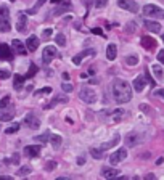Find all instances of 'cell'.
I'll return each mask as SVG.
<instances>
[{
	"mask_svg": "<svg viewBox=\"0 0 164 180\" xmlns=\"http://www.w3.org/2000/svg\"><path fill=\"white\" fill-rule=\"evenodd\" d=\"M113 97L118 103H127L132 100V87L129 82L122 81V79H114L113 81Z\"/></svg>",
	"mask_w": 164,
	"mask_h": 180,
	"instance_id": "1",
	"label": "cell"
},
{
	"mask_svg": "<svg viewBox=\"0 0 164 180\" xmlns=\"http://www.w3.org/2000/svg\"><path fill=\"white\" fill-rule=\"evenodd\" d=\"M11 29L10 24V11L6 5H0V32H8Z\"/></svg>",
	"mask_w": 164,
	"mask_h": 180,
	"instance_id": "2",
	"label": "cell"
},
{
	"mask_svg": "<svg viewBox=\"0 0 164 180\" xmlns=\"http://www.w3.org/2000/svg\"><path fill=\"white\" fill-rule=\"evenodd\" d=\"M79 98L87 105H94V103H97V92L90 87H84L79 92Z\"/></svg>",
	"mask_w": 164,
	"mask_h": 180,
	"instance_id": "3",
	"label": "cell"
},
{
	"mask_svg": "<svg viewBox=\"0 0 164 180\" xmlns=\"http://www.w3.org/2000/svg\"><path fill=\"white\" fill-rule=\"evenodd\" d=\"M143 15L148 18H154V19H164V11L156 5H145L143 6Z\"/></svg>",
	"mask_w": 164,
	"mask_h": 180,
	"instance_id": "4",
	"label": "cell"
},
{
	"mask_svg": "<svg viewBox=\"0 0 164 180\" xmlns=\"http://www.w3.org/2000/svg\"><path fill=\"white\" fill-rule=\"evenodd\" d=\"M118 5L122 10L130 11V13H137L138 11V3L134 2V0H118Z\"/></svg>",
	"mask_w": 164,
	"mask_h": 180,
	"instance_id": "5",
	"label": "cell"
},
{
	"mask_svg": "<svg viewBox=\"0 0 164 180\" xmlns=\"http://www.w3.org/2000/svg\"><path fill=\"white\" fill-rule=\"evenodd\" d=\"M56 56V48L52 47V45H47L44 50H42V60H44L45 64L52 63V60Z\"/></svg>",
	"mask_w": 164,
	"mask_h": 180,
	"instance_id": "6",
	"label": "cell"
},
{
	"mask_svg": "<svg viewBox=\"0 0 164 180\" xmlns=\"http://www.w3.org/2000/svg\"><path fill=\"white\" fill-rule=\"evenodd\" d=\"M126 158H127V150H126V148H119V150L114 151V153H111L110 162H111V164H118V162H121V161H124Z\"/></svg>",
	"mask_w": 164,
	"mask_h": 180,
	"instance_id": "7",
	"label": "cell"
},
{
	"mask_svg": "<svg viewBox=\"0 0 164 180\" xmlns=\"http://www.w3.org/2000/svg\"><path fill=\"white\" fill-rule=\"evenodd\" d=\"M24 124H26V127H29V129H32V130H35V129L40 127V119L35 116V114H26Z\"/></svg>",
	"mask_w": 164,
	"mask_h": 180,
	"instance_id": "8",
	"label": "cell"
},
{
	"mask_svg": "<svg viewBox=\"0 0 164 180\" xmlns=\"http://www.w3.org/2000/svg\"><path fill=\"white\" fill-rule=\"evenodd\" d=\"M145 87H146V77L145 76H138V77H135V81H134V84H132V89L135 90V92H143L145 90Z\"/></svg>",
	"mask_w": 164,
	"mask_h": 180,
	"instance_id": "9",
	"label": "cell"
},
{
	"mask_svg": "<svg viewBox=\"0 0 164 180\" xmlns=\"http://www.w3.org/2000/svg\"><path fill=\"white\" fill-rule=\"evenodd\" d=\"M13 58V48L6 44H0V60H11Z\"/></svg>",
	"mask_w": 164,
	"mask_h": 180,
	"instance_id": "10",
	"label": "cell"
},
{
	"mask_svg": "<svg viewBox=\"0 0 164 180\" xmlns=\"http://www.w3.org/2000/svg\"><path fill=\"white\" fill-rule=\"evenodd\" d=\"M142 142V137L138 135V134H127L126 135V145L129 146V148H132V146H137L138 143Z\"/></svg>",
	"mask_w": 164,
	"mask_h": 180,
	"instance_id": "11",
	"label": "cell"
},
{
	"mask_svg": "<svg viewBox=\"0 0 164 180\" xmlns=\"http://www.w3.org/2000/svg\"><path fill=\"white\" fill-rule=\"evenodd\" d=\"M143 24H145V27L150 31V32H161V24L158 23V21H151V19H145L143 21Z\"/></svg>",
	"mask_w": 164,
	"mask_h": 180,
	"instance_id": "12",
	"label": "cell"
},
{
	"mask_svg": "<svg viewBox=\"0 0 164 180\" xmlns=\"http://www.w3.org/2000/svg\"><path fill=\"white\" fill-rule=\"evenodd\" d=\"M26 48L29 50V52H35V50L39 48V37H37V35H31V37H27Z\"/></svg>",
	"mask_w": 164,
	"mask_h": 180,
	"instance_id": "13",
	"label": "cell"
},
{
	"mask_svg": "<svg viewBox=\"0 0 164 180\" xmlns=\"http://www.w3.org/2000/svg\"><path fill=\"white\" fill-rule=\"evenodd\" d=\"M140 44H142V47L146 48V50H154L156 48V40L153 37H148V35H143V37H142Z\"/></svg>",
	"mask_w": 164,
	"mask_h": 180,
	"instance_id": "14",
	"label": "cell"
},
{
	"mask_svg": "<svg viewBox=\"0 0 164 180\" xmlns=\"http://www.w3.org/2000/svg\"><path fill=\"white\" fill-rule=\"evenodd\" d=\"M24 153H26V156H29V158H37L40 154V146L39 145H27L24 148Z\"/></svg>",
	"mask_w": 164,
	"mask_h": 180,
	"instance_id": "15",
	"label": "cell"
},
{
	"mask_svg": "<svg viewBox=\"0 0 164 180\" xmlns=\"http://www.w3.org/2000/svg\"><path fill=\"white\" fill-rule=\"evenodd\" d=\"M66 102H69V98L66 95H58V97H55L50 103L44 105V110H50V108H53L56 103H66Z\"/></svg>",
	"mask_w": 164,
	"mask_h": 180,
	"instance_id": "16",
	"label": "cell"
},
{
	"mask_svg": "<svg viewBox=\"0 0 164 180\" xmlns=\"http://www.w3.org/2000/svg\"><path fill=\"white\" fill-rule=\"evenodd\" d=\"M118 175H119L118 169H113V167H103L102 169V177L103 178H114Z\"/></svg>",
	"mask_w": 164,
	"mask_h": 180,
	"instance_id": "17",
	"label": "cell"
},
{
	"mask_svg": "<svg viewBox=\"0 0 164 180\" xmlns=\"http://www.w3.org/2000/svg\"><path fill=\"white\" fill-rule=\"evenodd\" d=\"M11 48L15 50V52H16L18 55H24V53H26V50H27V48H26V45L23 44V42H19L18 39H15V40L11 42Z\"/></svg>",
	"mask_w": 164,
	"mask_h": 180,
	"instance_id": "18",
	"label": "cell"
},
{
	"mask_svg": "<svg viewBox=\"0 0 164 180\" xmlns=\"http://www.w3.org/2000/svg\"><path fill=\"white\" fill-rule=\"evenodd\" d=\"M89 55H95V52H94V50H84V52H81L79 55L74 56V58H73V63L76 64V66H79L81 61L85 58V56H89Z\"/></svg>",
	"mask_w": 164,
	"mask_h": 180,
	"instance_id": "19",
	"label": "cell"
},
{
	"mask_svg": "<svg viewBox=\"0 0 164 180\" xmlns=\"http://www.w3.org/2000/svg\"><path fill=\"white\" fill-rule=\"evenodd\" d=\"M26 27H27V18L24 13H21V15L18 16V23H16V29L19 32H24L26 31Z\"/></svg>",
	"mask_w": 164,
	"mask_h": 180,
	"instance_id": "20",
	"label": "cell"
},
{
	"mask_svg": "<svg viewBox=\"0 0 164 180\" xmlns=\"http://www.w3.org/2000/svg\"><path fill=\"white\" fill-rule=\"evenodd\" d=\"M116 55H118L116 44H110L108 48H106V58H108L110 61H113V60H116Z\"/></svg>",
	"mask_w": 164,
	"mask_h": 180,
	"instance_id": "21",
	"label": "cell"
},
{
	"mask_svg": "<svg viewBox=\"0 0 164 180\" xmlns=\"http://www.w3.org/2000/svg\"><path fill=\"white\" fill-rule=\"evenodd\" d=\"M119 142H121V135H119V134H116V135L111 138V142H108V143H103V145L100 146V148H102L103 151H105V150H110V148H113L114 145H118Z\"/></svg>",
	"mask_w": 164,
	"mask_h": 180,
	"instance_id": "22",
	"label": "cell"
},
{
	"mask_svg": "<svg viewBox=\"0 0 164 180\" xmlns=\"http://www.w3.org/2000/svg\"><path fill=\"white\" fill-rule=\"evenodd\" d=\"M50 143H52V146L55 148V150H58L60 146H61V142H63V138L60 135H56V134H53V135H50V140H48Z\"/></svg>",
	"mask_w": 164,
	"mask_h": 180,
	"instance_id": "23",
	"label": "cell"
},
{
	"mask_svg": "<svg viewBox=\"0 0 164 180\" xmlns=\"http://www.w3.org/2000/svg\"><path fill=\"white\" fill-rule=\"evenodd\" d=\"M151 71H153V74L156 76V79H158V81H162V79H164V71H162V68L159 66V64H153V66H151Z\"/></svg>",
	"mask_w": 164,
	"mask_h": 180,
	"instance_id": "24",
	"label": "cell"
},
{
	"mask_svg": "<svg viewBox=\"0 0 164 180\" xmlns=\"http://www.w3.org/2000/svg\"><path fill=\"white\" fill-rule=\"evenodd\" d=\"M66 10H71V2H69V0H65V2H63L58 8L55 10V15H61V13L66 11Z\"/></svg>",
	"mask_w": 164,
	"mask_h": 180,
	"instance_id": "25",
	"label": "cell"
},
{
	"mask_svg": "<svg viewBox=\"0 0 164 180\" xmlns=\"http://www.w3.org/2000/svg\"><path fill=\"white\" fill-rule=\"evenodd\" d=\"M13 111H0V121L2 122H8V121H11L13 119Z\"/></svg>",
	"mask_w": 164,
	"mask_h": 180,
	"instance_id": "26",
	"label": "cell"
},
{
	"mask_svg": "<svg viewBox=\"0 0 164 180\" xmlns=\"http://www.w3.org/2000/svg\"><path fill=\"white\" fill-rule=\"evenodd\" d=\"M45 2H47V0H37V2H35V5L32 6V8L27 10V15H35V13H37V10H39L40 6L45 3Z\"/></svg>",
	"mask_w": 164,
	"mask_h": 180,
	"instance_id": "27",
	"label": "cell"
},
{
	"mask_svg": "<svg viewBox=\"0 0 164 180\" xmlns=\"http://www.w3.org/2000/svg\"><path fill=\"white\" fill-rule=\"evenodd\" d=\"M90 156L95 159H102L103 158V150L102 148H90Z\"/></svg>",
	"mask_w": 164,
	"mask_h": 180,
	"instance_id": "28",
	"label": "cell"
},
{
	"mask_svg": "<svg viewBox=\"0 0 164 180\" xmlns=\"http://www.w3.org/2000/svg\"><path fill=\"white\" fill-rule=\"evenodd\" d=\"M126 64L127 66H135V64L138 63V56L137 55H130V56H126Z\"/></svg>",
	"mask_w": 164,
	"mask_h": 180,
	"instance_id": "29",
	"label": "cell"
},
{
	"mask_svg": "<svg viewBox=\"0 0 164 180\" xmlns=\"http://www.w3.org/2000/svg\"><path fill=\"white\" fill-rule=\"evenodd\" d=\"M37 71H39V68H37V66H35V64L32 63L31 66H29V71H27V73H26V76H24V77L31 79V77H34V76H35V73H37Z\"/></svg>",
	"mask_w": 164,
	"mask_h": 180,
	"instance_id": "30",
	"label": "cell"
},
{
	"mask_svg": "<svg viewBox=\"0 0 164 180\" xmlns=\"http://www.w3.org/2000/svg\"><path fill=\"white\" fill-rule=\"evenodd\" d=\"M10 103H11V97L10 95H5L2 100H0V110H3V108H6V106H10Z\"/></svg>",
	"mask_w": 164,
	"mask_h": 180,
	"instance_id": "31",
	"label": "cell"
},
{
	"mask_svg": "<svg viewBox=\"0 0 164 180\" xmlns=\"http://www.w3.org/2000/svg\"><path fill=\"white\" fill-rule=\"evenodd\" d=\"M34 140H37V142H40V143H47V142L50 140V134L45 132V134H42V135H37Z\"/></svg>",
	"mask_w": 164,
	"mask_h": 180,
	"instance_id": "32",
	"label": "cell"
},
{
	"mask_svg": "<svg viewBox=\"0 0 164 180\" xmlns=\"http://www.w3.org/2000/svg\"><path fill=\"white\" fill-rule=\"evenodd\" d=\"M55 42H56V44H58L60 47H65V44H66V37H65L63 34H56Z\"/></svg>",
	"mask_w": 164,
	"mask_h": 180,
	"instance_id": "33",
	"label": "cell"
},
{
	"mask_svg": "<svg viewBox=\"0 0 164 180\" xmlns=\"http://www.w3.org/2000/svg\"><path fill=\"white\" fill-rule=\"evenodd\" d=\"M31 172H32V167H29V166H24V167H19L18 175H29Z\"/></svg>",
	"mask_w": 164,
	"mask_h": 180,
	"instance_id": "34",
	"label": "cell"
},
{
	"mask_svg": "<svg viewBox=\"0 0 164 180\" xmlns=\"http://www.w3.org/2000/svg\"><path fill=\"white\" fill-rule=\"evenodd\" d=\"M56 169V162L55 161H47L45 162V170L47 172H52V170H55Z\"/></svg>",
	"mask_w": 164,
	"mask_h": 180,
	"instance_id": "35",
	"label": "cell"
},
{
	"mask_svg": "<svg viewBox=\"0 0 164 180\" xmlns=\"http://www.w3.org/2000/svg\"><path fill=\"white\" fill-rule=\"evenodd\" d=\"M52 92V87H44L42 90H37V92H34V95L35 97H40V95H47V93Z\"/></svg>",
	"mask_w": 164,
	"mask_h": 180,
	"instance_id": "36",
	"label": "cell"
},
{
	"mask_svg": "<svg viewBox=\"0 0 164 180\" xmlns=\"http://www.w3.org/2000/svg\"><path fill=\"white\" fill-rule=\"evenodd\" d=\"M24 79H26L24 76H19V74H16V76H15V87H16V89H19V87H21V84H23Z\"/></svg>",
	"mask_w": 164,
	"mask_h": 180,
	"instance_id": "37",
	"label": "cell"
},
{
	"mask_svg": "<svg viewBox=\"0 0 164 180\" xmlns=\"http://www.w3.org/2000/svg\"><path fill=\"white\" fill-rule=\"evenodd\" d=\"M11 74H10V71H6V69H0V81H6Z\"/></svg>",
	"mask_w": 164,
	"mask_h": 180,
	"instance_id": "38",
	"label": "cell"
},
{
	"mask_svg": "<svg viewBox=\"0 0 164 180\" xmlns=\"http://www.w3.org/2000/svg\"><path fill=\"white\" fill-rule=\"evenodd\" d=\"M18 130H19V124H18V122H15L11 127L6 129V134H15V132H18Z\"/></svg>",
	"mask_w": 164,
	"mask_h": 180,
	"instance_id": "39",
	"label": "cell"
},
{
	"mask_svg": "<svg viewBox=\"0 0 164 180\" xmlns=\"http://www.w3.org/2000/svg\"><path fill=\"white\" fill-rule=\"evenodd\" d=\"M61 89H63V92H66V93H71V92H73L74 90V87H73V85H71V84H65V82H63V85H61Z\"/></svg>",
	"mask_w": 164,
	"mask_h": 180,
	"instance_id": "40",
	"label": "cell"
},
{
	"mask_svg": "<svg viewBox=\"0 0 164 180\" xmlns=\"http://www.w3.org/2000/svg\"><path fill=\"white\" fill-rule=\"evenodd\" d=\"M106 3H108V0H95V6H97V8H103Z\"/></svg>",
	"mask_w": 164,
	"mask_h": 180,
	"instance_id": "41",
	"label": "cell"
},
{
	"mask_svg": "<svg viewBox=\"0 0 164 180\" xmlns=\"http://www.w3.org/2000/svg\"><path fill=\"white\" fill-rule=\"evenodd\" d=\"M50 35H52V29H45L44 32H42V39H44V40H48Z\"/></svg>",
	"mask_w": 164,
	"mask_h": 180,
	"instance_id": "42",
	"label": "cell"
},
{
	"mask_svg": "<svg viewBox=\"0 0 164 180\" xmlns=\"http://www.w3.org/2000/svg\"><path fill=\"white\" fill-rule=\"evenodd\" d=\"M90 32H92V34H97V35H103V31L100 29V27H94ZM103 37H105V35H103Z\"/></svg>",
	"mask_w": 164,
	"mask_h": 180,
	"instance_id": "43",
	"label": "cell"
},
{
	"mask_svg": "<svg viewBox=\"0 0 164 180\" xmlns=\"http://www.w3.org/2000/svg\"><path fill=\"white\" fill-rule=\"evenodd\" d=\"M135 27H137V26H135V23L132 21V23H129V26H127V32H134Z\"/></svg>",
	"mask_w": 164,
	"mask_h": 180,
	"instance_id": "44",
	"label": "cell"
},
{
	"mask_svg": "<svg viewBox=\"0 0 164 180\" xmlns=\"http://www.w3.org/2000/svg\"><path fill=\"white\" fill-rule=\"evenodd\" d=\"M158 61L164 64V50H161V52H158Z\"/></svg>",
	"mask_w": 164,
	"mask_h": 180,
	"instance_id": "45",
	"label": "cell"
},
{
	"mask_svg": "<svg viewBox=\"0 0 164 180\" xmlns=\"http://www.w3.org/2000/svg\"><path fill=\"white\" fill-rule=\"evenodd\" d=\"M82 164H85V156L84 154L77 158V166H82Z\"/></svg>",
	"mask_w": 164,
	"mask_h": 180,
	"instance_id": "46",
	"label": "cell"
},
{
	"mask_svg": "<svg viewBox=\"0 0 164 180\" xmlns=\"http://www.w3.org/2000/svg\"><path fill=\"white\" fill-rule=\"evenodd\" d=\"M154 95H156V97H161V98H164V89L156 90V92H154Z\"/></svg>",
	"mask_w": 164,
	"mask_h": 180,
	"instance_id": "47",
	"label": "cell"
},
{
	"mask_svg": "<svg viewBox=\"0 0 164 180\" xmlns=\"http://www.w3.org/2000/svg\"><path fill=\"white\" fill-rule=\"evenodd\" d=\"M140 110H143V111H146V113H148V111H151L146 105H140Z\"/></svg>",
	"mask_w": 164,
	"mask_h": 180,
	"instance_id": "48",
	"label": "cell"
},
{
	"mask_svg": "<svg viewBox=\"0 0 164 180\" xmlns=\"http://www.w3.org/2000/svg\"><path fill=\"white\" fill-rule=\"evenodd\" d=\"M13 162H15V164L19 162V154H15V156H13Z\"/></svg>",
	"mask_w": 164,
	"mask_h": 180,
	"instance_id": "49",
	"label": "cell"
},
{
	"mask_svg": "<svg viewBox=\"0 0 164 180\" xmlns=\"http://www.w3.org/2000/svg\"><path fill=\"white\" fill-rule=\"evenodd\" d=\"M0 180H11L10 175H0Z\"/></svg>",
	"mask_w": 164,
	"mask_h": 180,
	"instance_id": "50",
	"label": "cell"
},
{
	"mask_svg": "<svg viewBox=\"0 0 164 180\" xmlns=\"http://www.w3.org/2000/svg\"><path fill=\"white\" fill-rule=\"evenodd\" d=\"M63 81H69V74L68 73H63Z\"/></svg>",
	"mask_w": 164,
	"mask_h": 180,
	"instance_id": "51",
	"label": "cell"
},
{
	"mask_svg": "<svg viewBox=\"0 0 164 180\" xmlns=\"http://www.w3.org/2000/svg\"><path fill=\"white\" fill-rule=\"evenodd\" d=\"M52 2H55V3H56V2H60V0H52Z\"/></svg>",
	"mask_w": 164,
	"mask_h": 180,
	"instance_id": "52",
	"label": "cell"
},
{
	"mask_svg": "<svg viewBox=\"0 0 164 180\" xmlns=\"http://www.w3.org/2000/svg\"><path fill=\"white\" fill-rule=\"evenodd\" d=\"M162 42H164V34H162Z\"/></svg>",
	"mask_w": 164,
	"mask_h": 180,
	"instance_id": "53",
	"label": "cell"
},
{
	"mask_svg": "<svg viewBox=\"0 0 164 180\" xmlns=\"http://www.w3.org/2000/svg\"><path fill=\"white\" fill-rule=\"evenodd\" d=\"M0 169H2V164H0Z\"/></svg>",
	"mask_w": 164,
	"mask_h": 180,
	"instance_id": "54",
	"label": "cell"
}]
</instances>
